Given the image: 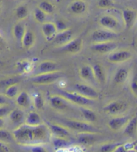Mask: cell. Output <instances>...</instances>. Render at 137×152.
Listing matches in <instances>:
<instances>
[{
	"label": "cell",
	"instance_id": "2",
	"mask_svg": "<svg viewBox=\"0 0 137 152\" xmlns=\"http://www.w3.org/2000/svg\"><path fill=\"white\" fill-rule=\"evenodd\" d=\"M62 124L68 129L79 133H96L98 132V129L96 127L88 121L65 119L62 121Z\"/></svg>",
	"mask_w": 137,
	"mask_h": 152
},
{
	"label": "cell",
	"instance_id": "50",
	"mask_svg": "<svg viewBox=\"0 0 137 152\" xmlns=\"http://www.w3.org/2000/svg\"><path fill=\"white\" fill-rule=\"evenodd\" d=\"M136 33H137V31H136Z\"/></svg>",
	"mask_w": 137,
	"mask_h": 152
},
{
	"label": "cell",
	"instance_id": "4",
	"mask_svg": "<svg viewBox=\"0 0 137 152\" xmlns=\"http://www.w3.org/2000/svg\"><path fill=\"white\" fill-rule=\"evenodd\" d=\"M59 95L65 97L70 103L77 104L78 106L85 107L91 104L94 102V100L81 95L77 91L76 92H69V91L60 90L59 91Z\"/></svg>",
	"mask_w": 137,
	"mask_h": 152
},
{
	"label": "cell",
	"instance_id": "24",
	"mask_svg": "<svg viewBox=\"0 0 137 152\" xmlns=\"http://www.w3.org/2000/svg\"><path fill=\"white\" fill-rule=\"evenodd\" d=\"M36 42V36L34 32L31 30H26L21 43L25 49H30L34 46Z\"/></svg>",
	"mask_w": 137,
	"mask_h": 152
},
{
	"label": "cell",
	"instance_id": "47",
	"mask_svg": "<svg viewBox=\"0 0 137 152\" xmlns=\"http://www.w3.org/2000/svg\"><path fill=\"white\" fill-rule=\"evenodd\" d=\"M7 104V101L6 96L0 95V106L6 105Z\"/></svg>",
	"mask_w": 137,
	"mask_h": 152
},
{
	"label": "cell",
	"instance_id": "16",
	"mask_svg": "<svg viewBox=\"0 0 137 152\" xmlns=\"http://www.w3.org/2000/svg\"><path fill=\"white\" fill-rule=\"evenodd\" d=\"M49 101L52 108L59 110V111L65 110L68 106V103H70L60 95H52L49 97Z\"/></svg>",
	"mask_w": 137,
	"mask_h": 152
},
{
	"label": "cell",
	"instance_id": "11",
	"mask_svg": "<svg viewBox=\"0 0 137 152\" xmlns=\"http://www.w3.org/2000/svg\"><path fill=\"white\" fill-rule=\"evenodd\" d=\"M99 25L107 30L114 31L118 30L120 28V23L116 18L112 15H103L99 20Z\"/></svg>",
	"mask_w": 137,
	"mask_h": 152
},
{
	"label": "cell",
	"instance_id": "43",
	"mask_svg": "<svg viewBox=\"0 0 137 152\" xmlns=\"http://www.w3.org/2000/svg\"><path fill=\"white\" fill-rule=\"evenodd\" d=\"M55 25H56L58 32H61V31L65 30L67 29V26H66L65 22H63V21H61V20H58L57 22L55 23Z\"/></svg>",
	"mask_w": 137,
	"mask_h": 152
},
{
	"label": "cell",
	"instance_id": "30",
	"mask_svg": "<svg viewBox=\"0 0 137 152\" xmlns=\"http://www.w3.org/2000/svg\"><path fill=\"white\" fill-rule=\"evenodd\" d=\"M16 69L18 72L22 73V74H25V73L30 72L32 70V64L28 60H21V61L18 62L15 64Z\"/></svg>",
	"mask_w": 137,
	"mask_h": 152
},
{
	"label": "cell",
	"instance_id": "28",
	"mask_svg": "<svg viewBox=\"0 0 137 152\" xmlns=\"http://www.w3.org/2000/svg\"><path fill=\"white\" fill-rule=\"evenodd\" d=\"M79 75L81 78L87 81H93L95 80L94 74L92 67L89 65H84L79 70Z\"/></svg>",
	"mask_w": 137,
	"mask_h": 152
},
{
	"label": "cell",
	"instance_id": "14",
	"mask_svg": "<svg viewBox=\"0 0 137 152\" xmlns=\"http://www.w3.org/2000/svg\"><path fill=\"white\" fill-rule=\"evenodd\" d=\"M130 118L128 116H117L110 119L108 123V125L111 130L118 132L126 126Z\"/></svg>",
	"mask_w": 137,
	"mask_h": 152
},
{
	"label": "cell",
	"instance_id": "8",
	"mask_svg": "<svg viewBox=\"0 0 137 152\" xmlns=\"http://www.w3.org/2000/svg\"><path fill=\"white\" fill-rule=\"evenodd\" d=\"M83 42L81 38H73L68 42L65 44L60 48V50L67 53L76 54L80 53L83 48Z\"/></svg>",
	"mask_w": 137,
	"mask_h": 152
},
{
	"label": "cell",
	"instance_id": "13",
	"mask_svg": "<svg viewBox=\"0 0 137 152\" xmlns=\"http://www.w3.org/2000/svg\"><path fill=\"white\" fill-rule=\"evenodd\" d=\"M73 35L72 30L67 28V30L58 32L52 42L57 45L62 46L71 40L73 38Z\"/></svg>",
	"mask_w": 137,
	"mask_h": 152
},
{
	"label": "cell",
	"instance_id": "12",
	"mask_svg": "<svg viewBox=\"0 0 137 152\" xmlns=\"http://www.w3.org/2000/svg\"><path fill=\"white\" fill-rule=\"evenodd\" d=\"M42 32L44 37L48 42H52L57 34L58 33L57 29L55 23L52 22H44L42 23L41 27Z\"/></svg>",
	"mask_w": 137,
	"mask_h": 152
},
{
	"label": "cell",
	"instance_id": "29",
	"mask_svg": "<svg viewBox=\"0 0 137 152\" xmlns=\"http://www.w3.org/2000/svg\"><path fill=\"white\" fill-rule=\"evenodd\" d=\"M26 30L25 26L22 23H17L13 28V34H14V36L15 40L19 42H21L23 36L26 32Z\"/></svg>",
	"mask_w": 137,
	"mask_h": 152
},
{
	"label": "cell",
	"instance_id": "1",
	"mask_svg": "<svg viewBox=\"0 0 137 152\" xmlns=\"http://www.w3.org/2000/svg\"><path fill=\"white\" fill-rule=\"evenodd\" d=\"M14 140L20 144H30L35 143L33 127L27 125H22L15 129L12 132Z\"/></svg>",
	"mask_w": 137,
	"mask_h": 152
},
{
	"label": "cell",
	"instance_id": "3",
	"mask_svg": "<svg viewBox=\"0 0 137 152\" xmlns=\"http://www.w3.org/2000/svg\"><path fill=\"white\" fill-rule=\"evenodd\" d=\"M63 76V73L59 70L52 72L41 73L32 76L30 78V81L36 85H46L54 83Z\"/></svg>",
	"mask_w": 137,
	"mask_h": 152
},
{
	"label": "cell",
	"instance_id": "32",
	"mask_svg": "<svg viewBox=\"0 0 137 152\" xmlns=\"http://www.w3.org/2000/svg\"><path fill=\"white\" fill-rule=\"evenodd\" d=\"M15 15L19 20H22L27 18L28 9L26 5H20L15 10Z\"/></svg>",
	"mask_w": 137,
	"mask_h": 152
},
{
	"label": "cell",
	"instance_id": "45",
	"mask_svg": "<svg viewBox=\"0 0 137 152\" xmlns=\"http://www.w3.org/2000/svg\"><path fill=\"white\" fill-rule=\"evenodd\" d=\"M16 79L15 78V80L14 78H10V79H6L4 80L1 82V85L2 86H8L11 85H13V84H16Z\"/></svg>",
	"mask_w": 137,
	"mask_h": 152
},
{
	"label": "cell",
	"instance_id": "15",
	"mask_svg": "<svg viewBox=\"0 0 137 152\" xmlns=\"http://www.w3.org/2000/svg\"><path fill=\"white\" fill-rule=\"evenodd\" d=\"M122 18L125 27L129 30L133 27L137 19V12L136 10L127 8L122 11Z\"/></svg>",
	"mask_w": 137,
	"mask_h": 152
},
{
	"label": "cell",
	"instance_id": "41",
	"mask_svg": "<svg viewBox=\"0 0 137 152\" xmlns=\"http://www.w3.org/2000/svg\"><path fill=\"white\" fill-rule=\"evenodd\" d=\"M130 90L133 95L137 98V73L133 76L130 84Z\"/></svg>",
	"mask_w": 137,
	"mask_h": 152
},
{
	"label": "cell",
	"instance_id": "25",
	"mask_svg": "<svg viewBox=\"0 0 137 152\" xmlns=\"http://www.w3.org/2000/svg\"><path fill=\"white\" fill-rule=\"evenodd\" d=\"M129 76V70L126 68H120L116 70L114 76V82L117 85L125 83Z\"/></svg>",
	"mask_w": 137,
	"mask_h": 152
},
{
	"label": "cell",
	"instance_id": "7",
	"mask_svg": "<svg viewBox=\"0 0 137 152\" xmlns=\"http://www.w3.org/2000/svg\"><path fill=\"white\" fill-rule=\"evenodd\" d=\"M127 107L128 104L126 102L117 100L112 101L106 104L103 108V111L105 113L111 115H117L124 111L127 109Z\"/></svg>",
	"mask_w": 137,
	"mask_h": 152
},
{
	"label": "cell",
	"instance_id": "17",
	"mask_svg": "<svg viewBox=\"0 0 137 152\" xmlns=\"http://www.w3.org/2000/svg\"><path fill=\"white\" fill-rule=\"evenodd\" d=\"M48 129L50 130L55 137L67 139L70 136V132L64 126L55 124H48Z\"/></svg>",
	"mask_w": 137,
	"mask_h": 152
},
{
	"label": "cell",
	"instance_id": "51",
	"mask_svg": "<svg viewBox=\"0 0 137 152\" xmlns=\"http://www.w3.org/2000/svg\"><path fill=\"white\" fill-rule=\"evenodd\" d=\"M136 48H137V46H136Z\"/></svg>",
	"mask_w": 137,
	"mask_h": 152
},
{
	"label": "cell",
	"instance_id": "34",
	"mask_svg": "<svg viewBox=\"0 0 137 152\" xmlns=\"http://www.w3.org/2000/svg\"><path fill=\"white\" fill-rule=\"evenodd\" d=\"M18 90L19 88L17 84H13L7 86L5 91V95L9 99H14L18 95Z\"/></svg>",
	"mask_w": 137,
	"mask_h": 152
},
{
	"label": "cell",
	"instance_id": "44",
	"mask_svg": "<svg viewBox=\"0 0 137 152\" xmlns=\"http://www.w3.org/2000/svg\"><path fill=\"white\" fill-rule=\"evenodd\" d=\"M30 151L34 152H44L46 151L45 148L43 146H41L39 145H34L31 147Z\"/></svg>",
	"mask_w": 137,
	"mask_h": 152
},
{
	"label": "cell",
	"instance_id": "26",
	"mask_svg": "<svg viewBox=\"0 0 137 152\" xmlns=\"http://www.w3.org/2000/svg\"><path fill=\"white\" fill-rule=\"evenodd\" d=\"M15 103L18 106L23 108H27L31 104V98L29 94L26 91H22L18 93L15 97Z\"/></svg>",
	"mask_w": 137,
	"mask_h": 152
},
{
	"label": "cell",
	"instance_id": "27",
	"mask_svg": "<svg viewBox=\"0 0 137 152\" xmlns=\"http://www.w3.org/2000/svg\"><path fill=\"white\" fill-rule=\"evenodd\" d=\"M9 119L15 125L21 124L24 120V113L21 109H15L10 111L8 114Z\"/></svg>",
	"mask_w": 137,
	"mask_h": 152
},
{
	"label": "cell",
	"instance_id": "46",
	"mask_svg": "<svg viewBox=\"0 0 137 152\" xmlns=\"http://www.w3.org/2000/svg\"><path fill=\"white\" fill-rule=\"evenodd\" d=\"M10 151L9 147L3 141H0V152H8Z\"/></svg>",
	"mask_w": 137,
	"mask_h": 152
},
{
	"label": "cell",
	"instance_id": "40",
	"mask_svg": "<svg viewBox=\"0 0 137 152\" xmlns=\"http://www.w3.org/2000/svg\"><path fill=\"white\" fill-rule=\"evenodd\" d=\"M120 143H106L103 145L101 148H100V151L104 152H109V151H114V150L116 148V147L120 145Z\"/></svg>",
	"mask_w": 137,
	"mask_h": 152
},
{
	"label": "cell",
	"instance_id": "37",
	"mask_svg": "<svg viewBox=\"0 0 137 152\" xmlns=\"http://www.w3.org/2000/svg\"><path fill=\"white\" fill-rule=\"evenodd\" d=\"M33 102L36 109L39 110L43 108L44 105V101L43 96L40 93H36V95L34 96Z\"/></svg>",
	"mask_w": 137,
	"mask_h": 152
},
{
	"label": "cell",
	"instance_id": "31",
	"mask_svg": "<svg viewBox=\"0 0 137 152\" xmlns=\"http://www.w3.org/2000/svg\"><path fill=\"white\" fill-rule=\"evenodd\" d=\"M80 111L87 121L89 123H94L96 121L97 116L96 113L91 109L86 108L85 107H81Z\"/></svg>",
	"mask_w": 137,
	"mask_h": 152
},
{
	"label": "cell",
	"instance_id": "9",
	"mask_svg": "<svg viewBox=\"0 0 137 152\" xmlns=\"http://www.w3.org/2000/svg\"><path fill=\"white\" fill-rule=\"evenodd\" d=\"M75 87L78 93L86 98L95 101L99 97L98 92L91 86L83 83H77Z\"/></svg>",
	"mask_w": 137,
	"mask_h": 152
},
{
	"label": "cell",
	"instance_id": "39",
	"mask_svg": "<svg viewBox=\"0 0 137 152\" xmlns=\"http://www.w3.org/2000/svg\"><path fill=\"white\" fill-rule=\"evenodd\" d=\"M13 139H14V137L9 132L4 129H0V140L8 141H12Z\"/></svg>",
	"mask_w": 137,
	"mask_h": 152
},
{
	"label": "cell",
	"instance_id": "18",
	"mask_svg": "<svg viewBox=\"0 0 137 152\" xmlns=\"http://www.w3.org/2000/svg\"><path fill=\"white\" fill-rule=\"evenodd\" d=\"M58 64L57 62L51 60H45L41 62L37 68L36 74H41V73H47L58 71Z\"/></svg>",
	"mask_w": 137,
	"mask_h": 152
},
{
	"label": "cell",
	"instance_id": "48",
	"mask_svg": "<svg viewBox=\"0 0 137 152\" xmlns=\"http://www.w3.org/2000/svg\"><path fill=\"white\" fill-rule=\"evenodd\" d=\"M5 125V121L4 118L0 117V129H4Z\"/></svg>",
	"mask_w": 137,
	"mask_h": 152
},
{
	"label": "cell",
	"instance_id": "49",
	"mask_svg": "<svg viewBox=\"0 0 137 152\" xmlns=\"http://www.w3.org/2000/svg\"><path fill=\"white\" fill-rule=\"evenodd\" d=\"M3 45V41H2V38L0 37V48Z\"/></svg>",
	"mask_w": 137,
	"mask_h": 152
},
{
	"label": "cell",
	"instance_id": "19",
	"mask_svg": "<svg viewBox=\"0 0 137 152\" xmlns=\"http://www.w3.org/2000/svg\"><path fill=\"white\" fill-rule=\"evenodd\" d=\"M88 9V5L83 0H75L69 5L68 10L75 15H81L84 14Z\"/></svg>",
	"mask_w": 137,
	"mask_h": 152
},
{
	"label": "cell",
	"instance_id": "20",
	"mask_svg": "<svg viewBox=\"0 0 137 152\" xmlns=\"http://www.w3.org/2000/svg\"><path fill=\"white\" fill-rule=\"evenodd\" d=\"M137 133V115L130 118L124 127V134L129 137H134Z\"/></svg>",
	"mask_w": 137,
	"mask_h": 152
},
{
	"label": "cell",
	"instance_id": "21",
	"mask_svg": "<svg viewBox=\"0 0 137 152\" xmlns=\"http://www.w3.org/2000/svg\"><path fill=\"white\" fill-rule=\"evenodd\" d=\"M33 132L35 143L43 142L48 137V129L44 125H40L38 126L33 127Z\"/></svg>",
	"mask_w": 137,
	"mask_h": 152
},
{
	"label": "cell",
	"instance_id": "35",
	"mask_svg": "<svg viewBox=\"0 0 137 152\" xmlns=\"http://www.w3.org/2000/svg\"><path fill=\"white\" fill-rule=\"evenodd\" d=\"M38 7L41 10H43L46 14H52L55 10V7L53 5L47 1H41V3L38 4Z\"/></svg>",
	"mask_w": 137,
	"mask_h": 152
},
{
	"label": "cell",
	"instance_id": "6",
	"mask_svg": "<svg viewBox=\"0 0 137 152\" xmlns=\"http://www.w3.org/2000/svg\"><path fill=\"white\" fill-rule=\"evenodd\" d=\"M133 54L131 52L127 50H114L108 54L107 60L111 63L118 64L122 63L130 60Z\"/></svg>",
	"mask_w": 137,
	"mask_h": 152
},
{
	"label": "cell",
	"instance_id": "38",
	"mask_svg": "<svg viewBox=\"0 0 137 152\" xmlns=\"http://www.w3.org/2000/svg\"><path fill=\"white\" fill-rule=\"evenodd\" d=\"M97 6L102 9H109L114 7V2L113 0H99Z\"/></svg>",
	"mask_w": 137,
	"mask_h": 152
},
{
	"label": "cell",
	"instance_id": "42",
	"mask_svg": "<svg viewBox=\"0 0 137 152\" xmlns=\"http://www.w3.org/2000/svg\"><path fill=\"white\" fill-rule=\"evenodd\" d=\"M10 111L11 110H10L9 107L6 105L0 106V117L4 118L6 115H8Z\"/></svg>",
	"mask_w": 137,
	"mask_h": 152
},
{
	"label": "cell",
	"instance_id": "23",
	"mask_svg": "<svg viewBox=\"0 0 137 152\" xmlns=\"http://www.w3.org/2000/svg\"><path fill=\"white\" fill-rule=\"evenodd\" d=\"M25 124L30 127L38 126L42 124V119L37 112L31 111L25 118Z\"/></svg>",
	"mask_w": 137,
	"mask_h": 152
},
{
	"label": "cell",
	"instance_id": "33",
	"mask_svg": "<svg viewBox=\"0 0 137 152\" xmlns=\"http://www.w3.org/2000/svg\"><path fill=\"white\" fill-rule=\"evenodd\" d=\"M68 141L65 138L54 137L52 140V145L55 149L65 148L68 145Z\"/></svg>",
	"mask_w": 137,
	"mask_h": 152
},
{
	"label": "cell",
	"instance_id": "22",
	"mask_svg": "<svg viewBox=\"0 0 137 152\" xmlns=\"http://www.w3.org/2000/svg\"><path fill=\"white\" fill-rule=\"evenodd\" d=\"M92 69H93L95 80H96L97 82L100 84H102V85L106 83V72H105L104 69L102 65H100L99 64H95L92 66Z\"/></svg>",
	"mask_w": 137,
	"mask_h": 152
},
{
	"label": "cell",
	"instance_id": "10",
	"mask_svg": "<svg viewBox=\"0 0 137 152\" xmlns=\"http://www.w3.org/2000/svg\"><path fill=\"white\" fill-rule=\"evenodd\" d=\"M118 48V44L114 41L105 42L94 43L91 46L92 50L97 53L104 54H109L110 52L116 50Z\"/></svg>",
	"mask_w": 137,
	"mask_h": 152
},
{
	"label": "cell",
	"instance_id": "5",
	"mask_svg": "<svg viewBox=\"0 0 137 152\" xmlns=\"http://www.w3.org/2000/svg\"><path fill=\"white\" fill-rule=\"evenodd\" d=\"M118 34L114 31L109 30H96L92 33L91 40L94 43L105 42L114 41Z\"/></svg>",
	"mask_w": 137,
	"mask_h": 152
},
{
	"label": "cell",
	"instance_id": "36",
	"mask_svg": "<svg viewBox=\"0 0 137 152\" xmlns=\"http://www.w3.org/2000/svg\"><path fill=\"white\" fill-rule=\"evenodd\" d=\"M34 17L36 22L43 23L46 21V14L38 7L34 11Z\"/></svg>",
	"mask_w": 137,
	"mask_h": 152
}]
</instances>
